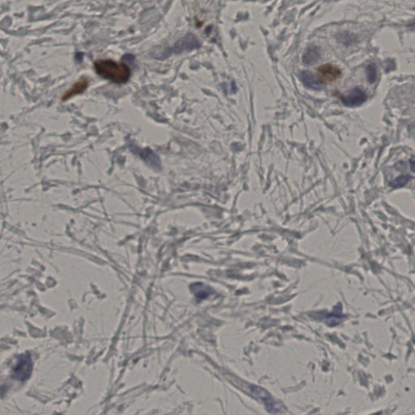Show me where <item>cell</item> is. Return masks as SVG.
<instances>
[{
  "label": "cell",
  "instance_id": "6da1fadb",
  "mask_svg": "<svg viewBox=\"0 0 415 415\" xmlns=\"http://www.w3.org/2000/svg\"><path fill=\"white\" fill-rule=\"evenodd\" d=\"M94 68L100 77L116 84L126 83L131 77V70L127 65L113 60H98L94 62Z\"/></svg>",
  "mask_w": 415,
  "mask_h": 415
},
{
  "label": "cell",
  "instance_id": "7a4b0ae2",
  "mask_svg": "<svg viewBox=\"0 0 415 415\" xmlns=\"http://www.w3.org/2000/svg\"><path fill=\"white\" fill-rule=\"evenodd\" d=\"M33 372V361L29 354L19 357L17 365L12 369V377L17 380L24 381L29 379Z\"/></svg>",
  "mask_w": 415,
  "mask_h": 415
},
{
  "label": "cell",
  "instance_id": "3957f363",
  "mask_svg": "<svg viewBox=\"0 0 415 415\" xmlns=\"http://www.w3.org/2000/svg\"><path fill=\"white\" fill-rule=\"evenodd\" d=\"M252 391H253L255 396L259 398V400H260L264 403V406L266 407L267 411L274 414L279 413V412L283 411L284 407L282 405L279 403L278 401H277L272 396L271 394H269V392H267L265 389L259 388V387L253 386L252 387Z\"/></svg>",
  "mask_w": 415,
  "mask_h": 415
},
{
  "label": "cell",
  "instance_id": "277c9868",
  "mask_svg": "<svg viewBox=\"0 0 415 415\" xmlns=\"http://www.w3.org/2000/svg\"><path fill=\"white\" fill-rule=\"evenodd\" d=\"M367 96L364 90L360 88H354L348 94L341 97L342 103L348 107H356L362 105L367 100Z\"/></svg>",
  "mask_w": 415,
  "mask_h": 415
},
{
  "label": "cell",
  "instance_id": "5b68a950",
  "mask_svg": "<svg viewBox=\"0 0 415 415\" xmlns=\"http://www.w3.org/2000/svg\"><path fill=\"white\" fill-rule=\"evenodd\" d=\"M322 78L325 82H334L341 77V71L335 65L326 63L317 68Z\"/></svg>",
  "mask_w": 415,
  "mask_h": 415
},
{
  "label": "cell",
  "instance_id": "8992f818",
  "mask_svg": "<svg viewBox=\"0 0 415 415\" xmlns=\"http://www.w3.org/2000/svg\"><path fill=\"white\" fill-rule=\"evenodd\" d=\"M89 86V81L86 78H82L79 81L75 83L62 97V101H65L69 100L74 96L84 93Z\"/></svg>",
  "mask_w": 415,
  "mask_h": 415
},
{
  "label": "cell",
  "instance_id": "52a82bcc",
  "mask_svg": "<svg viewBox=\"0 0 415 415\" xmlns=\"http://www.w3.org/2000/svg\"><path fill=\"white\" fill-rule=\"evenodd\" d=\"M300 79L305 86L314 90H321L324 88L323 82L315 77L309 71H303L299 75Z\"/></svg>",
  "mask_w": 415,
  "mask_h": 415
},
{
  "label": "cell",
  "instance_id": "ba28073f",
  "mask_svg": "<svg viewBox=\"0 0 415 415\" xmlns=\"http://www.w3.org/2000/svg\"><path fill=\"white\" fill-rule=\"evenodd\" d=\"M320 59L319 48L315 46H310L305 51L302 56V62L306 65L314 64Z\"/></svg>",
  "mask_w": 415,
  "mask_h": 415
},
{
  "label": "cell",
  "instance_id": "9c48e42d",
  "mask_svg": "<svg viewBox=\"0 0 415 415\" xmlns=\"http://www.w3.org/2000/svg\"><path fill=\"white\" fill-rule=\"evenodd\" d=\"M191 291L199 298H206L211 294V290L204 284L196 283L191 286Z\"/></svg>",
  "mask_w": 415,
  "mask_h": 415
},
{
  "label": "cell",
  "instance_id": "30bf717a",
  "mask_svg": "<svg viewBox=\"0 0 415 415\" xmlns=\"http://www.w3.org/2000/svg\"><path fill=\"white\" fill-rule=\"evenodd\" d=\"M411 176H407V175H406V176H401L398 177V178H395L394 181H392L390 185H391L392 187H395V188L404 187L411 180Z\"/></svg>",
  "mask_w": 415,
  "mask_h": 415
},
{
  "label": "cell",
  "instance_id": "8fae6325",
  "mask_svg": "<svg viewBox=\"0 0 415 415\" xmlns=\"http://www.w3.org/2000/svg\"><path fill=\"white\" fill-rule=\"evenodd\" d=\"M367 79L371 83H374L377 78V68L375 65L369 64L367 67Z\"/></svg>",
  "mask_w": 415,
  "mask_h": 415
}]
</instances>
